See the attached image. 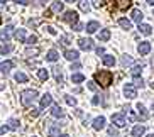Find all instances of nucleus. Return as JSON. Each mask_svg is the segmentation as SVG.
<instances>
[{"mask_svg": "<svg viewBox=\"0 0 154 137\" xmlns=\"http://www.w3.org/2000/svg\"><path fill=\"white\" fill-rule=\"evenodd\" d=\"M113 81V75L109 69H100L95 73V83H98L102 88H109Z\"/></svg>", "mask_w": 154, "mask_h": 137, "instance_id": "obj_1", "label": "nucleus"}, {"mask_svg": "<svg viewBox=\"0 0 154 137\" xmlns=\"http://www.w3.org/2000/svg\"><path fill=\"white\" fill-rule=\"evenodd\" d=\"M37 96H39V93L36 90H24L20 93V103H22V107H32V103L37 100Z\"/></svg>", "mask_w": 154, "mask_h": 137, "instance_id": "obj_2", "label": "nucleus"}, {"mask_svg": "<svg viewBox=\"0 0 154 137\" xmlns=\"http://www.w3.org/2000/svg\"><path fill=\"white\" fill-rule=\"evenodd\" d=\"M61 20L63 22H69V24H76L78 22V14L75 12V10H68V12H64L63 15H61Z\"/></svg>", "mask_w": 154, "mask_h": 137, "instance_id": "obj_3", "label": "nucleus"}, {"mask_svg": "<svg viewBox=\"0 0 154 137\" xmlns=\"http://www.w3.org/2000/svg\"><path fill=\"white\" fill-rule=\"evenodd\" d=\"M124 95H125V98H129V100H134L137 96V90L136 87H134V83H127L125 87H124Z\"/></svg>", "mask_w": 154, "mask_h": 137, "instance_id": "obj_4", "label": "nucleus"}, {"mask_svg": "<svg viewBox=\"0 0 154 137\" xmlns=\"http://www.w3.org/2000/svg\"><path fill=\"white\" fill-rule=\"evenodd\" d=\"M12 26H7V27L0 29V41L2 42H9L10 41V36H12Z\"/></svg>", "mask_w": 154, "mask_h": 137, "instance_id": "obj_5", "label": "nucleus"}, {"mask_svg": "<svg viewBox=\"0 0 154 137\" xmlns=\"http://www.w3.org/2000/svg\"><path fill=\"white\" fill-rule=\"evenodd\" d=\"M137 53L140 56H147L151 53V42L149 41H142L139 46H137Z\"/></svg>", "mask_w": 154, "mask_h": 137, "instance_id": "obj_6", "label": "nucleus"}, {"mask_svg": "<svg viewBox=\"0 0 154 137\" xmlns=\"http://www.w3.org/2000/svg\"><path fill=\"white\" fill-rule=\"evenodd\" d=\"M112 122L115 123V127H125L127 125V120L122 114H113L112 115Z\"/></svg>", "mask_w": 154, "mask_h": 137, "instance_id": "obj_7", "label": "nucleus"}, {"mask_svg": "<svg viewBox=\"0 0 154 137\" xmlns=\"http://www.w3.org/2000/svg\"><path fill=\"white\" fill-rule=\"evenodd\" d=\"M12 68H14V61H2L0 63V73L9 75Z\"/></svg>", "mask_w": 154, "mask_h": 137, "instance_id": "obj_8", "label": "nucleus"}, {"mask_svg": "<svg viewBox=\"0 0 154 137\" xmlns=\"http://www.w3.org/2000/svg\"><path fill=\"white\" fill-rule=\"evenodd\" d=\"M78 46H80L83 51H90L91 47H93V41H91V39H85V37H82V39L78 41Z\"/></svg>", "mask_w": 154, "mask_h": 137, "instance_id": "obj_9", "label": "nucleus"}, {"mask_svg": "<svg viewBox=\"0 0 154 137\" xmlns=\"http://www.w3.org/2000/svg\"><path fill=\"white\" fill-rule=\"evenodd\" d=\"M63 9H64L63 2H53V4H51V7H49V12H51L53 15H54V14H59V12H63Z\"/></svg>", "mask_w": 154, "mask_h": 137, "instance_id": "obj_10", "label": "nucleus"}, {"mask_svg": "<svg viewBox=\"0 0 154 137\" xmlns=\"http://www.w3.org/2000/svg\"><path fill=\"white\" fill-rule=\"evenodd\" d=\"M85 29H86L88 34H93V32H97L100 29V22H97V20H90V22L85 26Z\"/></svg>", "mask_w": 154, "mask_h": 137, "instance_id": "obj_11", "label": "nucleus"}, {"mask_svg": "<svg viewBox=\"0 0 154 137\" xmlns=\"http://www.w3.org/2000/svg\"><path fill=\"white\" fill-rule=\"evenodd\" d=\"M64 58L68 61H76L78 58H80V54H78V51H75V49H66L64 51Z\"/></svg>", "mask_w": 154, "mask_h": 137, "instance_id": "obj_12", "label": "nucleus"}, {"mask_svg": "<svg viewBox=\"0 0 154 137\" xmlns=\"http://www.w3.org/2000/svg\"><path fill=\"white\" fill-rule=\"evenodd\" d=\"M110 36H112V32H110V29H102V31L98 32V41L107 42V41L110 39Z\"/></svg>", "mask_w": 154, "mask_h": 137, "instance_id": "obj_13", "label": "nucleus"}, {"mask_svg": "<svg viewBox=\"0 0 154 137\" xmlns=\"http://www.w3.org/2000/svg\"><path fill=\"white\" fill-rule=\"evenodd\" d=\"M131 15H132V20H134V22H137V24H140V22H142V19H144L142 10H139V9H134Z\"/></svg>", "mask_w": 154, "mask_h": 137, "instance_id": "obj_14", "label": "nucleus"}, {"mask_svg": "<svg viewBox=\"0 0 154 137\" xmlns=\"http://www.w3.org/2000/svg\"><path fill=\"white\" fill-rule=\"evenodd\" d=\"M51 103H53V96H51L49 93H46V95L41 96V110L46 108V107H49Z\"/></svg>", "mask_w": 154, "mask_h": 137, "instance_id": "obj_15", "label": "nucleus"}, {"mask_svg": "<svg viewBox=\"0 0 154 137\" xmlns=\"http://www.w3.org/2000/svg\"><path fill=\"white\" fill-rule=\"evenodd\" d=\"M103 127H105V117L100 115V117H97V119L93 120V129H95V130H102Z\"/></svg>", "mask_w": 154, "mask_h": 137, "instance_id": "obj_16", "label": "nucleus"}, {"mask_svg": "<svg viewBox=\"0 0 154 137\" xmlns=\"http://www.w3.org/2000/svg\"><path fill=\"white\" fill-rule=\"evenodd\" d=\"M48 135L49 137H58L59 135V123H51L48 129Z\"/></svg>", "mask_w": 154, "mask_h": 137, "instance_id": "obj_17", "label": "nucleus"}, {"mask_svg": "<svg viewBox=\"0 0 154 137\" xmlns=\"http://www.w3.org/2000/svg\"><path fill=\"white\" fill-rule=\"evenodd\" d=\"M139 32L140 34H144V36H151L152 34V27L151 26H147V24H139Z\"/></svg>", "mask_w": 154, "mask_h": 137, "instance_id": "obj_18", "label": "nucleus"}, {"mask_svg": "<svg viewBox=\"0 0 154 137\" xmlns=\"http://www.w3.org/2000/svg\"><path fill=\"white\" fill-rule=\"evenodd\" d=\"M53 75H54V78H56V81L59 83V85H63V71H61V68H58V66H54L53 68Z\"/></svg>", "mask_w": 154, "mask_h": 137, "instance_id": "obj_19", "label": "nucleus"}, {"mask_svg": "<svg viewBox=\"0 0 154 137\" xmlns=\"http://www.w3.org/2000/svg\"><path fill=\"white\" fill-rule=\"evenodd\" d=\"M51 115L56 117V119H61V117L64 115V112H63V108H61L59 105H53V108H51Z\"/></svg>", "mask_w": 154, "mask_h": 137, "instance_id": "obj_20", "label": "nucleus"}, {"mask_svg": "<svg viewBox=\"0 0 154 137\" xmlns=\"http://www.w3.org/2000/svg\"><path fill=\"white\" fill-rule=\"evenodd\" d=\"M146 132V127L144 125H136V127L132 129V137H142Z\"/></svg>", "mask_w": 154, "mask_h": 137, "instance_id": "obj_21", "label": "nucleus"}, {"mask_svg": "<svg viewBox=\"0 0 154 137\" xmlns=\"http://www.w3.org/2000/svg\"><path fill=\"white\" fill-rule=\"evenodd\" d=\"M115 2H117V7L120 10H127V9H131V7H132L131 0H115Z\"/></svg>", "mask_w": 154, "mask_h": 137, "instance_id": "obj_22", "label": "nucleus"}, {"mask_svg": "<svg viewBox=\"0 0 154 137\" xmlns=\"http://www.w3.org/2000/svg\"><path fill=\"white\" fill-rule=\"evenodd\" d=\"M58 58H59V54H58V51H56V49H49V51H48V54H46V59L51 61V63L58 61Z\"/></svg>", "mask_w": 154, "mask_h": 137, "instance_id": "obj_23", "label": "nucleus"}, {"mask_svg": "<svg viewBox=\"0 0 154 137\" xmlns=\"http://www.w3.org/2000/svg\"><path fill=\"white\" fill-rule=\"evenodd\" d=\"M39 53H41V49H39V47H27L24 54L27 56V58H36V56L39 54Z\"/></svg>", "mask_w": 154, "mask_h": 137, "instance_id": "obj_24", "label": "nucleus"}, {"mask_svg": "<svg viewBox=\"0 0 154 137\" xmlns=\"http://www.w3.org/2000/svg\"><path fill=\"white\" fill-rule=\"evenodd\" d=\"M37 78H39V80H41L42 83H46V81H48V78H49V73H48V69H44V68L37 69Z\"/></svg>", "mask_w": 154, "mask_h": 137, "instance_id": "obj_25", "label": "nucleus"}, {"mask_svg": "<svg viewBox=\"0 0 154 137\" xmlns=\"http://www.w3.org/2000/svg\"><path fill=\"white\" fill-rule=\"evenodd\" d=\"M102 61H103L105 66H113V64H115V56H112V54H105L103 58H102Z\"/></svg>", "mask_w": 154, "mask_h": 137, "instance_id": "obj_26", "label": "nucleus"}, {"mask_svg": "<svg viewBox=\"0 0 154 137\" xmlns=\"http://www.w3.org/2000/svg\"><path fill=\"white\" fill-rule=\"evenodd\" d=\"M119 26L122 29H125V31H131L132 29V22L129 19H119Z\"/></svg>", "mask_w": 154, "mask_h": 137, "instance_id": "obj_27", "label": "nucleus"}, {"mask_svg": "<svg viewBox=\"0 0 154 137\" xmlns=\"http://www.w3.org/2000/svg\"><path fill=\"white\" fill-rule=\"evenodd\" d=\"M78 5H80V10L88 14L90 12V4H88V0H78Z\"/></svg>", "mask_w": 154, "mask_h": 137, "instance_id": "obj_28", "label": "nucleus"}, {"mask_svg": "<svg viewBox=\"0 0 154 137\" xmlns=\"http://www.w3.org/2000/svg\"><path fill=\"white\" fill-rule=\"evenodd\" d=\"M15 39H17L19 42H26V39H27V37H26V31H24V29H17V31H15Z\"/></svg>", "mask_w": 154, "mask_h": 137, "instance_id": "obj_29", "label": "nucleus"}, {"mask_svg": "<svg viewBox=\"0 0 154 137\" xmlns=\"http://www.w3.org/2000/svg\"><path fill=\"white\" fill-rule=\"evenodd\" d=\"M137 114H139V119H140V120H146V119H147V112H146L144 105H140V103H137Z\"/></svg>", "mask_w": 154, "mask_h": 137, "instance_id": "obj_30", "label": "nucleus"}, {"mask_svg": "<svg viewBox=\"0 0 154 137\" xmlns=\"http://www.w3.org/2000/svg\"><path fill=\"white\" fill-rule=\"evenodd\" d=\"M12 51H14V46H12V44L0 46V54H9V53H12Z\"/></svg>", "mask_w": 154, "mask_h": 137, "instance_id": "obj_31", "label": "nucleus"}, {"mask_svg": "<svg viewBox=\"0 0 154 137\" xmlns=\"http://www.w3.org/2000/svg\"><path fill=\"white\" fill-rule=\"evenodd\" d=\"M27 75H24V73H20V71H17L15 73V81L17 83H27Z\"/></svg>", "mask_w": 154, "mask_h": 137, "instance_id": "obj_32", "label": "nucleus"}, {"mask_svg": "<svg viewBox=\"0 0 154 137\" xmlns=\"http://www.w3.org/2000/svg\"><path fill=\"white\" fill-rule=\"evenodd\" d=\"M71 81H73V83H82V81H85V75H82V73H73V75H71Z\"/></svg>", "mask_w": 154, "mask_h": 137, "instance_id": "obj_33", "label": "nucleus"}, {"mask_svg": "<svg viewBox=\"0 0 154 137\" xmlns=\"http://www.w3.org/2000/svg\"><path fill=\"white\" fill-rule=\"evenodd\" d=\"M132 63H134V59H132V56H129V54L122 56V68H127V66H131Z\"/></svg>", "mask_w": 154, "mask_h": 137, "instance_id": "obj_34", "label": "nucleus"}, {"mask_svg": "<svg viewBox=\"0 0 154 137\" xmlns=\"http://www.w3.org/2000/svg\"><path fill=\"white\" fill-rule=\"evenodd\" d=\"M142 68H144V63H140V64H136L134 68L131 69V73H132V76H139V73L142 71Z\"/></svg>", "mask_w": 154, "mask_h": 137, "instance_id": "obj_35", "label": "nucleus"}, {"mask_svg": "<svg viewBox=\"0 0 154 137\" xmlns=\"http://www.w3.org/2000/svg\"><path fill=\"white\" fill-rule=\"evenodd\" d=\"M19 125H20V123H19V120H17V119H10V120H9V123H7V127H9L10 130H17Z\"/></svg>", "mask_w": 154, "mask_h": 137, "instance_id": "obj_36", "label": "nucleus"}, {"mask_svg": "<svg viewBox=\"0 0 154 137\" xmlns=\"http://www.w3.org/2000/svg\"><path fill=\"white\" fill-rule=\"evenodd\" d=\"M41 22H42V19H31V20L27 22V26L29 27H37Z\"/></svg>", "mask_w": 154, "mask_h": 137, "instance_id": "obj_37", "label": "nucleus"}, {"mask_svg": "<svg viewBox=\"0 0 154 137\" xmlns=\"http://www.w3.org/2000/svg\"><path fill=\"white\" fill-rule=\"evenodd\" d=\"M64 100H66V103H68V105H71V107H75V105H76V98H75V96L66 95V96H64Z\"/></svg>", "mask_w": 154, "mask_h": 137, "instance_id": "obj_38", "label": "nucleus"}, {"mask_svg": "<svg viewBox=\"0 0 154 137\" xmlns=\"http://www.w3.org/2000/svg\"><path fill=\"white\" fill-rule=\"evenodd\" d=\"M134 87H144V80L142 78H139V76H134Z\"/></svg>", "mask_w": 154, "mask_h": 137, "instance_id": "obj_39", "label": "nucleus"}, {"mask_svg": "<svg viewBox=\"0 0 154 137\" xmlns=\"http://www.w3.org/2000/svg\"><path fill=\"white\" fill-rule=\"evenodd\" d=\"M36 42H37V36H34V34H32V36H29L27 39H26V44H29V46L36 44Z\"/></svg>", "mask_w": 154, "mask_h": 137, "instance_id": "obj_40", "label": "nucleus"}, {"mask_svg": "<svg viewBox=\"0 0 154 137\" xmlns=\"http://www.w3.org/2000/svg\"><path fill=\"white\" fill-rule=\"evenodd\" d=\"M71 29L78 32V31H83V29H85V26H83L82 22H76V24H71Z\"/></svg>", "mask_w": 154, "mask_h": 137, "instance_id": "obj_41", "label": "nucleus"}, {"mask_svg": "<svg viewBox=\"0 0 154 137\" xmlns=\"http://www.w3.org/2000/svg\"><path fill=\"white\" fill-rule=\"evenodd\" d=\"M69 42H71V41H69V36H63L61 39H59V44H61V46H68Z\"/></svg>", "mask_w": 154, "mask_h": 137, "instance_id": "obj_42", "label": "nucleus"}, {"mask_svg": "<svg viewBox=\"0 0 154 137\" xmlns=\"http://www.w3.org/2000/svg\"><path fill=\"white\" fill-rule=\"evenodd\" d=\"M91 4H93V7H95V9H100V7L105 4V0H91Z\"/></svg>", "mask_w": 154, "mask_h": 137, "instance_id": "obj_43", "label": "nucleus"}, {"mask_svg": "<svg viewBox=\"0 0 154 137\" xmlns=\"http://www.w3.org/2000/svg\"><path fill=\"white\" fill-rule=\"evenodd\" d=\"M117 129H115V127H109V135L110 137H117Z\"/></svg>", "mask_w": 154, "mask_h": 137, "instance_id": "obj_44", "label": "nucleus"}, {"mask_svg": "<svg viewBox=\"0 0 154 137\" xmlns=\"http://www.w3.org/2000/svg\"><path fill=\"white\" fill-rule=\"evenodd\" d=\"M86 87H88V90H91V91H97V90H98V87L95 85V81H90Z\"/></svg>", "mask_w": 154, "mask_h": 137, "instance_id": "obj_45", "label": "nucleus"}, {"mask_svg": "<svg viewBox=\"0 0 154 137\" xmlns=\"http://www.w3.org/2000/svg\"><path fill=\"white\" fill-rule=\"evenodd\" d=\"M46 29H48V32H49V34H53V36H56V34H58V31H56V29L53 27V26H48Z\"/></svg>", "mask_w": 154, "mask_h": 137, "instance_id": "obj_46", "label": "nucleus"}, {"mask_svg": "<svg viewBox=\"0 0 154 137\" xmlns=\"http://www.w3.org/2000/svg\"><path fill=\"white\" fill-rule=\"evenodd\" d=\"M39 114H41V108H32V110H31V115H32V117H37Z\"/></svg>", "mask_w": 154, "mask_h": 137, "instance_id": "obj_47", "label": "nucleus"}, {"mask_svg": "<svg viewBox=\"0 0 154 137\" xmlns=\"http://www.w3.org/2000/svg\"><path fill=\"white\" fill-rule=\"evenodd\" d=\"M14 2H15L17 5H27L29 2H31V0H14Z\"/></svg>", "mask_w": 154, "mask_h": 137, "instance_id": "obj_48", "label": "nucleus"}, {"mask_svg": "<svg viewBox=\"0 0 154 137\" xmlns=\"http://www.w3.org/2000/svg\"><path fill=\"white\" fill-rule=\"evenodd\" d=\"M44 4H46L44 0H34V5H36V7H42Z\"/></svg>", "mask_w": 154, "mask_h": 137, "instance_id": "obj_49", "label": "nucleus"}, {"mask_svg": "<svg viewBox=\"0 0 154 137\" xmlns=\"http://www.w3.org/2000/svg\"><path fill=\"white\" fill-rule=\"evenodd\" d=\"M91 103H93V105H98L100 103V96H93V98H91Z\"/></svg>", "mask_w": 154, "mask_h": 137, "instance_id": "obj_50", "label": "nucleus"}, {"mask_svg": "<svg viewBox=\"0 0 154 137\" xmlns=\"http://www.w3.org/2000/svg\"><path fill=\"white\" fill-rule=\"evenodd\" d=\"M7 130H10V129L7 127V125H2V127H0V135H2V134H5Z\"/></svg>", "mask_w": 154, "mask_h": 137, "instance_id": "obj_51", "label": "nucleus"}, {"mask_svg": "<svg viewBox=\"0 0 154 137\" xmlns=\"http://www.w3.org/2000/svg\"><path fill=\"white\" fill-rule=\"evenodd\" d=\"M82 68V64L80 63H75V64H71V69H75V71H76V69H80Z\"/></svg>", "mask_w": 154, "mask_h": 137, "instance_id": "obj_52", "label": "nucleus"}, {"mask_svg": "<svg viewBox=\"0 0 154 137\" xmlns=\"http://www.w3.org/2000/svg\"><path fill=\"white\" fill-rule=\"evenodd\" d=\"M97 54H105V49H103V47H97Z\"/></svg>", "mask_w": 154, "mask_h": 137, "instance_id": "obj_53", "label": "nucleus"}, {"mask_svg": "<svg viewBox=\"0 0 154 137\" xmlns=\"http://www.w3.org/2000/svg\"><path fill=\"white\" fill-rule=\"evenodd\" d=\"M146 2H147L149 5H154V0H146Z\"/></svg>", "mask_w": 154, "mask_h": 137, "instance_id": "obj_54", "label": "nucleus"}, {"mask_svg": "<svg viewBox=\"0 0 154 137\" xmlns=\"http://www.w3.org/2000/svg\"><path fill=\"white\" fill-rule=\"evenodd\" d=\"M59 137H69V135H68V134H61Z\"/></svg>", "mask_w": 154, "mask_h": 137, "instance_id": "obj_55", "label": "nucleus"}, {"mask_svg": "<svg viewBox=\"0 0 154 137\" xmlns=\"http://www.w3.org/2000/svg\"><path fill=\"white\" fill-rule=\"evenodd\" d=\"M66 2H69V4H73V2H78V0H66Z\"/></svg>", "mask_w": 154, "mask_h": 137, "instance_id": "obj_56", "label": "nucleus"}, {"mask_svg": "<svg viewBox=\"0 0 154 137\" xmlns=\"http://www.w3.org/2000/svg\"><path fill=\"white\" fill-rule=\"evenodd\" d=\"M0 2H2V4H7V2H9V0H0Z\"/></svg>", "mask_w": 154, "mask_h": 137, "instance_id": "obj_57", "label": "nucleus"}, {"mask_svg": "<svg viewBox=\"0 0 154 137\" xmlns=\"http://www.w3.org/2000/svg\"><path fill=\"white\" fill-rule=\"evenodd\" d=\"M4 88H5V85H0V90H4Z\"/></svg>", "mask_w": 154, "mask_h": 137, "instance_id": "obj_58", "label": "nucleus"}, {"mask_svg": "<svg viewBox=\"0 0 154 137\" xmlns=\"http://www.w3.org/2000/svg\"><path fill=\"white\" fill-rule=\"evenodd\" d=\"M147 137H154V134H149V135H147Z\"/></svg>", "mask_w": 154, "mask_h": 137, "instance_id": "obj_59", "label": "nucleus"}, {"mask_svg": "<svg viewBox=\"0 0 154 137\" xmlns=\"http://www.w3.org/2000/svg\"><path fill=\"white\" fill-rule=\"evenodd\" d=\"M152 110H154V102H152Z\"/></svg>", "mask_w": 154, "mask_h": 137, "instance_id": "obj_60", "label": "nucleus"}]
</instances>
